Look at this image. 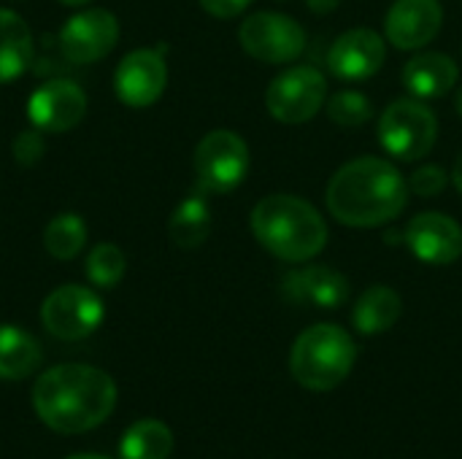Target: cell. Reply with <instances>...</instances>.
<instances>
[{"label":"cell","instance_id":"1","mask_svg":"<svg viewBox=\"0 0 462 459\" xmlns=\"http://www.w3.org/2000/svg\"><path fill=\"white\" fill-rule=\"evenodd\" d=\"M406 176L384 157H355L344 162L325 187L330 216L355 230L393 225L409 206Z\"/></svg>","mask_w":462,"mask_h":459},{"label":"cell","instance_id":"2","mask_svg":"<svg viewBox=\"0 0 462 459\" xmlns=\"http://www.w3.org/2000/svg\"><path fill=\"white\" fill-rule=\"evenodd\" d=\"M116 406L114 379L92 365H54L32 387L38 419L62 436H79L103 425Z\"/></svg>","mask_w":462,"mask_h":459},{"label":"cell","instance_id":"3","mask_svg":"<svg viewBox=\"0 0 462 459\" xmlns=\"http://www.w3.org/2000/svg\"><path fill=\"white\" fill-rule=\"evenodd\" d=\"M249 227L268 254L292 265H303L319 257L330 235L319 208L287 192H273L257 200L249 216Z\"/></svg>","mask_w":462,"mask_h":459},{"label":"cell","instance_id":"4","mask_svg":"<svg viewBox=\"0 0 462 459\" xmlns=\"http://www.w3.org/2000/svg\"><path fill=\"white\" fill-rule=\"evenodd\" d=\"M357 360L352 335L333 322L306 327L290 352V373L309 392H330L346 381Z\"/></svg>","mask_w":462,"mask_h":459},{"label":"cell","instance_id":"5","mask_svg":"<svg viewBox=\"0 0 462 459\" xmlns=\"http://www.w3.org/2000/svg\"><path fill=\"white\" fill-rule=\"evenodd\" d=\"M382 149L398 162H417L428 157L439 141V119L425 100H393L376 122Z\"/></svg>","mask_w":462,"mask_h":459},{"label":"cell","instance_id":"6","mask_svg":"<svg viewBox=\"0 0 462 459\" xmlns=\"http://www.w3.org/2000/svg\"><path fill=\"white\" fill-rule=\"evenodd\" d=\"M328 103V76L314 65L282 70L265 89V108L282 124H306Z\"/></svg>","mask_w":462,"mask_h":459},{"label":"cell","instance_id":"7","mask_svg":"<svg viewBox=\"0 0 462 459\" xmlns=\"http://www.w3.org/2000/svg\"><path fill=\"white\" fill-rule=\"evenodd\" d=\"M241 49L265 65H290L295 62L309 43L303 24L279 11H257L249 14L238 27Z\"/></svg>","mask_w":462,"mask_h":459},{"label":"cell","instance_id":"8","mask_svg":"<svg viewBox=\"0 0 462 459\" xmlns=\"http://www.w3.org/2000/svg\"><path fill=\"white\" fill-rule=\"evenodd\" d=\"M198 187L208 195L233 192L249 173V146L233 130H211L200 138L195 157Z\"/></svg>","mask_w":462,"mask_h":459},{"label":"cell","instance_id":"9","mask_svg":"<svg viewBox=\"0 0 462 459\" xmlns=\"http://www.w3.org/2000/svg\"><path fill=\"white\" fill-rule=\"evenodd\" d=\"M103 300L79 284L54 289L41 306V322L49 335L60 341H81L92 335L103 322Z\"/></svg>","mask_w":462,"mask_h":459},{"label":"cell","instance_id":"10","mask_svg":"<svg viewBox=\"0 0 462 459\" xmlns=\"http://www.w3.org/2000/svg\"><path fill=\"white\" fill-rule=\"evenodd\" d=\"M387 60V38L371 27H352L341 32L328 54L325 65L338 81H365L374 78Z\"/></svg>","mask_w":462,"mask_h":459},{"label":"cell","instance_id":"11","mask_svg":"<svg viewBox=\"0 0 462 459\" xmlns=\"http://www.w3.org/2000/svg\"><path fill=\"white\" fill-rule=\"evenodd\" d=\"M403 243L425 265H452L462 257V227L449 214L422 211L406 222Z\"/></svg>","mask_w":462,"mask_h":459},{"label":"cell","instance_id":"12","mask_svg":"<svg viewBox=\"0 0 462 459\" xmlns=\"http://www.w3.org/2000/svg\"><path fill=\"white\" fill-rule=\"evenodd\" d=\"M119 41V22L106 8H87L70 16L60 32L62 57L73 65L103 60Z\"/></svg>","mask_w":462,"mask_h":459},{"label":"cell","instance_id":"13","mask_svg":"<svg viewBox=\"0 0 462 459\" xmlns=\"http://www.w3.org/2000/svg\"><path fill=\"white\" fill-rule=\"evenodd\" d=\"M168 84V62L165 49H135L130 51L116 73H114V89L116 97L130 108H146L160 100Z\"/></svg>","mask_w":462,"mask_h":459},{"label":"cell","instance_id":"14","mask_svg":"<svg viewBox=\"0 0 462 459\" xmlns=\"http://www.w3.org/2000/svg\"><path fill=\"white\" fill-rule=\"evenodd\" d=\"M444 27L439 0H395L384 16V38L398 51H420L430 46Z\"/></svg>","mask_w":462,"mask_h":459},{"label":"cell","instance_id":"15","mask_svg":"<svg viewBox=\"0 0 462 459\" xmlns=\"http://www.w3.org/2000/svg\"><path fill=\"white\" fill-rule=\"evenodd\" d=\"M87 114V95L68 78H54L38 87L27 103V116L41 133H68Z\"/></svg>","mask_w":462,"mask_h":459},{"label":"cell","instance_id":"16","mask_svg":"<svg viewBox=\"0 0 462 459\" xmlns=\"http://www.w3.org/2000/svg\"><path fill=\"white\" fill-rule=\"evenodd\" d=\"M282 295L295 306L333 311L349 300L352 287L349 279L333 265H303L282 279Z\"/></svg>","mask_w":462,"mask_h":459},{"label":"cell","instance_id":"17","mask_svg":"<svg viewBox=\"0 0 462 459\" xmlns=\"http://www.w3.org/2000/svg\"><path fill=\"white\" fill-rule=\"evenodd\" d=\"M401 81L406 92L417 100H441L460 81V65L444 51L420 49L401 70Z\"/></svg>","mask_w":462,"mask_h":459},{"label":"cell","instance_id":"18","mask_svg":"<svg viewBox=\"0 0 462 459\" xmlns=\"http://www.w3.org/2000/svg\"><path fill=\"white\" fill-rule=\"evenodd\" d=\"M403 314L401 295L387 284L368 287L352 308V325L360 335H382L398 325Z\"/></svg>","mask_w":462,"mask_h":459},{"label":"cell","instance_id":"19","mask_svg":"<svg viewBox=\"0 0 462 459\" xmlns=\"http://www.w3.org/2000/svg\"><path fill=\"white\" fill-rule=\"evenodd\" d=\"M208 192L200 187L187 195L171 214L168 219V235L179 249H198L206 243L211 233V206H208Z\"/></svg>","mask_w":462,"mask_h":459},{"label":"cell","instance_id":"20","mask_svg":"<svg viewBox=\"0 0 462 459\" xmlns=\"http://www.w3.org/2000/svg\"><path fill=\"white\" fill-rule=\"evenodd\" d=\"M32 62V32L27 22L8 11L0 8V84L14 81L22 76Z\"/></svg>","mask_w":462,"mask_h":459},{"label":"cell","instance_id":"21","mask_svg":"<svg viewBox=\"0 0 462 459\" xmlns=\"http://www.w3.org/2000/svg\"><path fill=\"white\" fill-rule=\"evenodd\" d=\"M43 360V352L38 341L16 327V325H0V379L3 381H19L38 371Z\"/></svg>","mask_w":462,"mask_h":459},{"label":"cell","instance_id":"22","mask_svg":"<svg viewBox=\"0 0 462 459\" xmlns=\"http://www.w3.org/2000/svg\"><path fill=\"white\" fill-rule=\"evenodd\" d=\"M173 452V433L160 419H141L122 436V459H168Z\"/></svg>","mask_w":462,"mask_h":459},{"label":"cell","instance_id":"23","mask_svg":"<svg viewBox=\"0 0 462 459\" xmlns=\"http://www.w3.org/2000/svg\"><path fill=\"white\" fill-rule=\"evenodd\" d=\"M87 243V225L79 214H57L43 230V246L54 260H73Z\"/></svg>","mask_w":462,"mask_h":459},{"label":"cell","instance_id":"24","mask_svg":"<svg viewBox=\"0 0 462 459\" xmlns=\"http://www.w3.org/2000/svg\"><path fill=\"white\" fill-rule=\"evenodd\" d=\"M325 111H328V119L338 127H363L376 116L371 97L357 89H338L328 95Z\"/></svg>","mask_w":462,"mask_h":459},{"label":"cell","instance_id":"25","mask_svg":"<svg viewBox=\"0 0 462 459\" xmlns=\"http://www.w3.org/2000/svg\"><path fill=\"white\" fill-rule=\"evenodd\" d=\"M127 271V260L122 254L119 246L114 243H97L89 254H87V276L95 287L111 289L122 281Z\"/></svg>","mask_w":462,"mask_h":459},{"label":"cell","instance_id":"26","mask_svg":"<svg viewBox=\"0 0 462 459\" xmlns=\"http://www.w3.org/2000/svg\"><path fill=\"white\" fill-rule=\"evenodd\" d=\"M406 181H409V192L411 195L430 200V197L441 195L452 179H449L447 168H441V165H420Z\"/></svg>","mask_w":462,"mask_h":459},{"label":"cell","instance_id":"27","mask_svg":"<svg viewBox=\"0 0 462 459\" xmlns=\"http://www.w3.org/2000/svg\"><path fill=\"white\" fill-rule=\"evenodd\" d=\"M14 160L19 162V165H35V162H41V157H43V151H46V143H43V135H41V130L38 127H32V130H22L16 138H14Z\"/></svg>","mask_w":462,"mask_h":459},{"label":"cell","instance_id":"28","mask_svg":"<svg viewBox=\"0 0 462 459\" xmlns=\"http://www.w3.org/2000/svg\"><path fill=\"white\" fill-rule=\"evenodd\" d=\"M203 11H208L217 19H233L249 8L252 0H198Z\"/></svg>","mask_w":462,"mask_h":459},{"label":"cell","instance_id":"29","mask_svg":"<svg viewBox=\"0 0 462 459\" xmlns=\"http://www.w3.org/2000/svg\"><path fill=\"white\" fill-rule=\"evenodd\" d=\"M306 3V8L311 11V14H317V16H328V14H333L344 0H303Z\"/></svg>","mask_w":462,"mask_h":459},{"label":"cell","instance_id":"30","mask_svg":"<svg viewBox=\"0 0 462 459\" xmlns=\"http://www.w3.org/2000/svg\"><path fill=\"white\" fill-rule=\"evenodd\" d=\"M449 179H452V187L457 189L462 195V151L457 154V160H455V165H452V173H449Z\"/></svg>","mask_w":462,"mask_h":459},{"label":"cell","instance_id":"31","mask_svg":"<svg viewBox=\"0 0 462 459\" xmlns=\"http://www.w3.org/2000/svg\"><path fill=\"white\" fill-rule=\"evenodd\" d=\"M384 238H387V243H390V246H395V243H403V233H401V230H398V233H395V230H390Z\"/></svg>","mask_w":462,"mask_h":459},{"label":"cell","instance_id":"32","mask_svg":"<svg viewBox=\"0 0 462 459\" xmlns=\"http://www.w3.org/2000/svg\"><path fill=\"white\" fill-rule=\"evenodd\" d=\"M455 111L462 119V87H457V92H455Z\"/></svg>","mask_w":462,"mask_h":459},{"label":"cell","instance_id":"33","mask_svg":"<svg viewBox=\"0 0 462 459\" xmlns=\"http://www.w3.org/2000/svg\"><path fill=\"white\" fill-rule=\"evenodd\" d=\"M65 459H108V457H100V454H70V457Z\"/></svg>","mask_w":462,"mask_h":459},{"label":"cell","instance_id":"34","mask_svg":"<svg viewBox=\"0 0 462 459\" xmlns=\"http://www.w3.org/2000/svg\"><path fill=\"white\" fill-rule=\"evenodd\" d=\"M62 5H84V3H89V0H60Z\"/></svg>","mask_w":462,"mask_h":459},{"label":"cell","instance_id":"35","mask_svg":"<svg viewBox=\"0 0 462 459\" xmlns=\"http://www.w3.org/2000/svg\"><path fill=\"white\" fill-rule=\"evenodd\" d=\"M279 3H282V0H279Z\"/></svg>","mask_w":462,"mask_h":459}]
</instances>
